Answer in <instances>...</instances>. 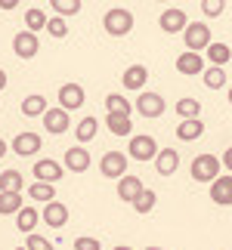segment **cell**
I'll use <instances>...</instances> for the list:
<instances>
[{
  "instance_id": "obj_1",
  "label": "cell",
  "mask_w": 232,
  "mask_h": 250,
  "mask_svg": "<svg viewBox=\"0 0 232 250\" xmlns=\"http://www.w3.org/2000/svg\"><path fill=\"white\" fill-rule=\"evenodd\" d=\"M220 170H223V161H220L217 155H210V151H205V155H198V158L189 164V176L195 179V182H205V186H210V182L220 176Z\"/></svg>"
},
{
  "instance_id": "obj_2",
  "label": "cell",
  "mask_w": 232,
  "mask_h": 250,
  "mask_svg": "<svg viewBox=\"0 0 232 250\" xmlns=\"http://www.w3.org/2000/svg\"><path fill=\"white\" fill-rule=\"evenodd\" d=\"M102 28H105V34H112V37L130 34L133 31V13L124 9V6H112L109 13L102 16Z\"/></svg>"
},
{
  "instance_id": "obj_3",
  "label": "cell",
  "mask_w": 232,
  "mask_h": 250,
  "mask_svg": "<svg viewBox=\"0 0 232 250\" xmlns=\"http://www.w3.org/2000/svg\"><path fill=\"white\" fill-rule=\"evenodd\" d=\"M183 43H186V50H192V53H201V50H208L210 43V28H208V22H189V28L183 31Z\"/></svg>"
},
{
  "instance_id": "obj_4",
  "label": "cell",
  "mask_w": 232,
  "mask_h": 250,
  "mask_svg": "<svg viewBox=\"0 0 232 250\" xmlns=\"http://www.w3.org/2000/svg\"><path fill=\"white\" fill-rule=\"evenodd\" d=\"M127 151H130V158H133V161H139V164H149V161L158 158V151H161V148H158V142H155L152 136L139 133V136H130Z\"/></svg>"
},
{
  "instance_id": "obj_5",
  "label": "cell",
  "mask_w": 232,
  "mask_h": 250,
  "mask_svg": "<svg viewBox=\"0 0 232 250\" xmlns=\"http://www.w3.org/2000/svg\"><path fill=\"white\" fill-rule=\"evenodd\" d=\"M99 173L105 179L127 176V155H124V151H105L102 161H99Z\"/></svg>"
},
{
  "instance_id": "obj_6",
  "label": "cell",
  "mask_w": 232,
  "mask_h": 250,
  "mask_svg": "<svg viewBox=\"0 0 232 250\" xmlns=\"http://www.w3.org/2000/svg\"><path fill=\"white\" fill-rule=\"evenodd\" d=\"M158 28L164 34H180V31H186L189 28V19H186V9H180V6H167L161 13L158 19Z\"/></svg>"
},
{
  "instance_id": "obj_7",
  "label": "cell",
  "mask_w": 232,
  "mask_h": 250,
  "mask_svg": "<svg viewBox=\"0 0 232 250\" xmlns=\"http://www.w3.org/2000/svg\"><path fill=\"white\" fill-rule=\"evenodd\" d=\"M13 53L19 59H34L37 53H41V41H37L34 31H19L13 37Z\"/></svg>"
},
{
  "instance_id": "obj_8",
  "label": "cell",
  "mask_w": 232,
  "mask_h": 250,
  "mask_svg": "<svg viewBox=\"0 0 232 250\" xmlns=\"http://www.w3.org/2000/svg\"><path fill=\"white\" fill-rule=\"evenodd\" d=\"M164 108H167V105H164V99H161V93H149V90H142L139 93V99H137V111L142 114V118H161L164 114Z\"/></svg>"
},
{
  "instance_id": "obj_9",
  "label": "cell",
  "mask_w": 232,
  "mask_h": 250,
  "mask_svg": "<svg viewBox=\"0 0 232 250\" xmlns=\"http://www.w3.org/2000/svg\"><path fill=\"white\" fill-rule=\"evenodd\" d=\"M41 148H44V139L37 136V133L25 130V133H16V136H13V151L19 158H31L34 151H41Z\"/></svg>"
},
{
  "instance_id": "obj_10",
  "label": "cell",
  "mask_w": 232,
  "mask_h": 250,
  "mask_svg": "<svg viewBox=\"0 0 232 250\" xmlns=\"http://www.w3.org/2000/svg\"><path fill=\"white\" fill-rule=\"evenodd\" d=\"M44 127H46V133H53V136H62V133L71 127L69 111H65L62 105H56V108H46V114H44Z\"/></svg>"
},
{
  "instance_id": "obj_11",
  "label": "cell",
  "mask_w": 232,
  "mask_h": 250,
  "mask_svg": "<svg viewBox=\"0 0 232 250\" xmlns=\"http://www.w3.org/2000/svg\"><path fill=\"white\" fill-rule=\"evenodd\" d=\"M62 164H65V170H71V173H87V170H90V151H87L84 146H71V148H65Z\"/></svg>"
},
{
  "instance_id": "obj_12",
  "label": "cell",
  "mask_w": 232,
  "mask_h": 250,
  "mask_svg": "<svg viewBox=\"0 0 232 250\" xmlns=\"http://www.w3.org/2000/svg\"><path fill=\"white\" fill-rule=\"evenodd\" d=\"M62 173H65V164H59V161H53V158H41L34 164V179H41V182H59L62 179Z\"/></svg>"
},
{
  "instance_id": "obj_13",
  "label": "cell",
  "mask_w": 232,
  "mask_h": 250,
  "mask_svg": "<svg viewBox=\"0 0 232 250\" xmlns=\"http://www.w3.org/2000/svg\"><path fill=\"white\" fill-rule=\"evenodd\" d=\"M84 99H87V93H84L81 83H62V86H59V105H62L65 111L81 108Z\"/></svg>"
},
{
  "instance_id": "obj_14",
  "label": "cell",
  "mask_w": 232,
  "mask_h": 250,
  "mask_svg": "<svg viewBox=\"0 0 232 250\" xmlns=\"http://www.w3.org/2000/svg\"><path fill=\"white\" fill-rule=\"evenodd\" d=\"M177 71L186 74V78H195V74H205V56L201 53H180L177 56Z\"/></svg>"
},
{
  "instance_id": "obj_15",
  "label": "cell",
  "mask_w": 232,
  "mask_h": 250,
  "mask_svg": "<svg viewBox=\"0 0 232 250\" xmlns=\"http://www.w3.org/2000/svg\"><path fill=\"white\" fill-rule=\"evenodd\" d=\"M44 223L59 232V229L69 223V207H65L62 201H50V204H44Z\"/></svg>"
},
{
  "instance_id": "obj_16",
  "label": "cell",
  "mask_w": 232,
  "mask_h": 250,
  "mask_svg": "<svg viewBox=\"0 0 232 250\" xmlns=\"http://www.w3.org/2000/svg\"><path fill=\"white\" fill-rule=\"evenodd\" d=\"M210 201L220 207H229L232 204V173L229 176H217L210 182Z\"/></svg>"
},
{
  "instance_id": "obj_17",
  "label": "cell",
  "mask_w": 232,
  "mask_h": 250,
  "mask_svg": "<svg viewBox=\"0 0 232 250\" xmlns=\"http://www.w3.org/2000/svg\"><path fill=\"white\" fill-rule=\"evenodd\" d=\"M146 81H149V68H146V65H130V68H124V74H121L124 90H137V93H142Z\"/></svg>"
},
{
  "instance_id": "obj_18",
  "label": "cell",
  "mask_w": 232,
  "mask_h": 250,
  "mask_svg": "<svg viewBox=\"0 0 232 250\" xmlns=\"http://www.w3.org/2000/svg\"><path fill=\"white\" fill-rule=\"evenodd\" d=\"M142 188H146V186H142L139 176H121L118 179V198L127 201V204H133V201L142 195Z\"/></svg>"
},
{
  "instance_id": "obj_19",
  "label": "cell",
  "mask_w": 232,
  "mask_h": 250,
  "mask_svg": "<svg viewBox=\"0 0 232 250\" xmlns=\"http://www.w3.org/2000/svg\"><path fill=\"white\" fill-rule=\"evenodd\" d=\"M152 164H155V170H158V176H173L177 167H180V155L173 148H161Z\"/></svg>"
},
{
  "instance_id": "obj_20",
  "label": "cell",
  "mask_w": 232,
  "mask_h": 250,
  "mask_svg": "<svg viewBox=\"0 0 232 250\" xmlns=\"http://www.w3.org/2000/svg\"><path fill=\"white\" fill-rule=\"evenodd\" d=\"M37 223H44V213H37L34 207H22L16 213V229H19V232H25V235H34Z\"/></svg>"
},
{
  "instance_id": "obj_21",
  "label": "cell",
  "mask_w": 232,
  "mask_h": 250,
  "mask_svg": "<svg viewBox=\"0 0 232 250\" xmlns=\"http://www.w3.org/2000/svg\"><path fill=\"white\" fill-rule=\"evenodd\" d=\"M105 127H109L112 136H130L133 121H130V114H105Z\"/></svg>"
},
{
  "instance_id": "obj_22",
  "label": "cell",
  "mask_w": 232,
  "mask_h": 250,
  "mask_svg": "<svg viewBox=\"0 0 232 250\" xmlns=\"http://www.w3.org/2000/svg\"><path fill=\"white\" fill-rule=\"evenodd\" d=\"M96 133H99V121L93 118V114H87V118L74 127V136H77V146H87V142L96 139Z\"/></svg>"
},
{
  "instance_id": "obj_23",
  "label": "cell",
  "mask_w": 232,
  "mask_h": 250,
  "mask_svg": "<svg viewBox=\"0 0 232 250\" xmlns=\"http://www.w3.org/2000/svg\"><path fill=\"white\" fill-rule=\"evenodd\" d=\"M201 133H205V124H201V118L180 121V127H177V139H183V142H195V139H201Z\"/></svg>"
},
{
  "instance_id": "obj_24",
  "label": "cell",
  "mask_w": 232,
  "mask_h": 250,
  "mask_svg": "<svg viewBox=\"0 0 232 250\" xmlns=\"http://www.w3.org/2000/svg\"><path fill=\"white\" fill-rule=\"evenodd\" d=\"M46 108H50V105H46V99L41 93L25 96V102H22V114H25V118H44Z\"/></svg>"
},
{
  "instance_id": "obj_25",
  "label": "cell",
  "mask_w": 232,
  "mask_h": 250,
  "mask_svg": "<svg viewBox=\"0 0 232 250\" xmlns=\"http://www.w3.org/2000/svg\"><path fill=\"white\" fill-rule=\"evenodd\" d=\"M22 207V191H0V216H16Z\"/></svg>"
},
{
  "instance_id": "obj_26",
  "label": "cell",
  "mask_w": 232,
  "mask_h": 250,
  "mask_svg": "<svg viewBox=\"0 0 232 250\" xmlns=\"http://www.w3.org/2000/svg\"><path fill=\"white\" fill-rule=\"evenodd\" d=\"M28 198L50 204V201H56V186H53V182H41V179H34L31 186H28Z\"/></svg>"
},
{
  "instance_id": "obj_27",
  "label": "cell",
  "mask_w": 232,
  "mask_h": 250,
  "mask_svg": "<svg viewBox=\"0 0 232 250\" xmlns=\"http://www.w3.org/2000/svg\"><path fill=\"white\" fill-rule=\"evenodd\" d=\"M133 111V105L124 99L121 93H109L105 96V114H130Z\"/></svg>"
},
{
  "instance_id": "obj_28",
  "label": "cell",
  "mask_w": 232,
  "mask_h": 250,
  "mask_svg": "<svg viewBox=\"0 0 232 250\" xmlns=\"http://www.w3.org/2000/svg\"><path fill=\"white\" fill-rule=\"evenodd\" d=\"M205 53H208V62L210 65H220V68L232 59V46H226V43H210Z\"/></svg>"
},
{
  "instance_id": "obj_29",
  "label": "cell",
  "mask_w": 232,
  "mask_h": 250,
  "mask_svg": "<svg viewBox=\"0 0 232 250\" xmlns=\"http://www.w3.org/2000/svg\"><path fill=\"white\" fill-rule=\"evenodd\" d=\"M201 81H205L208 90H223V86H226V71L220 68V65H208V68H205V78H201Z\"/></svg>"
},
{
  "instance_id": "obj_30",
  "label": "cell",
  "mask_w": 232,
  "mask_h": 250,
  "mask_svg": "<svg viewBox=\"0 0 232 250\" xmlns=\"http://www.w3.org/2000/svg\"><path fill=\"white\" fill-rule=\"evenodd\" d=\"M177 114L180 121H192V118H201V102L192 99V96H186V99L177 102Z\"/></svg>"
},
{
  "instance_id": "obj_31",
  "label": "cell",
  "mask_w": 232,
  "mask_h": 250,
  "mask_svg": "<svg viewBox=\"0 0 232 250\" xmlns=\"http://www.w3.org/2000/svg\"><path fill=\"white\" fill-rule=\"evenodd\" d=\"M25 188V179L19 170H3L0 173V191H22Z\"/></svg>"
},
{
  "instance_id": "obj_32",
  "label": "cell",
  "mask_w": 232,
  "mask_h": 250,
  "mask_svg": "<svg viewBox=\"0 0 232 250\" xmlns=\"http://www.w3.org/2000/svg\"><path fill=\"white\" fill-rule=\"evenodd\" d=\"M46 22H50V19H46V13L44 9H37V6H31V9H25V28L28 31H41V28H46Z\"/></svg>"
},
{
  "instance_id": "obj_33",
  "label": "cell",
  "mask_w": 232,
  "mask_h": 250,
  "mask_svg": "<svg viewBox=\"0 0 232 250\" xmlns=\"http://www.w3.org/2000/svg\"><path fill=\"white\" fill-rule=\"evenodd\" d=\"M155 204H158V195H155L152 188H142V195L133 201V210L146 216V213H152V210H155Z\"/></svg>"
},
{
  "instance_id": "obj_34",
  "label": "cell",
  "mask_w": 232,
  "mask_h": 250,
  "mask_svg": "<svg viewBox=\"0 0 232 250\" xmlns=\"http://www.w3.org/2000/svg\"><path fill=\"white\" fill-rule=\"evenodd\" d=\"M50 6L56 9V16H77L81 13V0H50Z\"/></svg>"
},
{
  "instance_id": "obj_35",
  "label": "cell",
  "mask_w": 232,
  "mask_h": 250,
  "mask_svg": "<svg viewBox=\"0 0 232 250\" xmlns=\"http://www.w3.org/2000/svg\"><path fill=\"white\" fill-rule=\"evenodd\" d=\"M46 31H50L56 41H62V37H69V22H65V16H53L50 22H46Z\"/></svg>"
},
{
  "instance_id": "obj_36",
  "label": "cell",
  "mask_w": 232,
  "mask_h": 250,
  "mask_svg": "<svg viewBox=\"0 0 232 250\" xmlns=\"http://www.w3.org/2000/svg\"><path fill=\"white\" fill-rule=\"evenodd\" d=\"M223 9H226V0H201V13H205L208 19L223 16Z\"/></svg>"
},
{
  "instance_id": "obj_37",
  "label": "cell",
  "mask_w": 232,
  "mask_h": 250,
  "mask_svg": "<svg viewBox=\"0 0 232 250\" xmlns=\"http://www.w3.org/2000/svg\"><path fill=\"white\" fill-rule=\"evenodd\" d=\"M25 247H28V250H56L50 238H44V235H37V232H34V235H28Z\"/></svg>"
},
{
  "instance_id": "obj_38",
  "label": "cell",
  "mask_w": 232,
  "mask_h": 250,
  "mask_svg": "<svg viewBox=\"0 0 232 250\" xmlns=\"http://www.w3.org/2000/svg\"><path fill=\"white\" fill-rule=\"evenodd\" d=\"M74 250H102V244L93 235H81V238H74Z\"/></svg>"
},
{
  "instance_id": "obj_39",
  "label": "cell",
  "mask_w": 232,
  "mask_h": 250,
  "mask_svg": "<svg viewBox=\"0 0 232 250\" xmlns=\"http://www.w3.org/2000/svg\"><path fill=\"white\" fill-rule=\"evenodd\" d=\"M220 161H223V167L232 173V148H226V151H223V158H220Z\"/></svg>"
},
{
  "instance_id": "obj_40",
  "label": "cell",
  "mask_w": 232,
  "mask_h": 250,
  "mask_svg": "<svg viewBox=\"0 0 232 250\" xmlns=\"http://www.w3.org/2000/svg\"><path fill=\"white\" fill-rule=\"evenodd\" d=\"M22 0H0V9H16Z\"/></svg>"
},
{
  "instance_id": "obj_41",
  "label": "cell",
  "mask_w": 232,
  "mask_h": 250,
  "mask_svg": "<svg viewBox=\"0 0 232 250\" xmlns=\"http://www.w3.org/2000/svg\"><path fill=\"white\" fill-rule=\"evenodd\" d=\"M6 83H9V78H6V71H3V68H0V90H3V86H6Z\"/></svg>"
},
{
  "instance_id": "obj_42",
  "label": "cell",
  "mask_w": 232,
  "mask_h": 250,
  "mask_svg": "<svg viewBox=\"0 0 232 250\" xmlns=\"http://www.w3.org/2000/svg\"><path fill=\"white\" fill-rule=\"evenodd\" d=\"M3 155H6V142L0 139V158H3Z\"/></svg>"
},
{
  "instance_id": "obj_43",
  "label": "cell",
  "mask_w": 232,
  "mask_h": 250,
  "mask_svg": "<svg viewBox=\"0 0 232 250\" xmlns=\"http://www.w3.org/2000/svg\"><path fill=\"white\" fill-rule=\"evenodd\" d=\"M115 250H133V247H127V244H118V247H115Z\"/></svg>"
},
{
  "instance_id": "obj_44",
  "label": "cell",
  "mask_w": 232,
  "mask_h": 250,
  "mask_svg": "<svg viewBox=\"0 0 232 250\" xmlns=\"http://www.w3.org/2000/svg\"><path fill=\"white\" fill-rule=\"evenodd\" d=\"M229 105H232V86H229Z\"/></svg>"
},
{
  "instance_id": "obj_45",
  "label": "cell",
  "mask_w": 232,
  "mask_h": 250,
  "mask_svg": "<svg viewBox=\"0 0 232 250\" xmlns=\"http://www.w3.org/2000/svg\"><path fill=\"white\" fill-rule=\"evenodd\" d=\"M155 3H170V0H155Z\"/></svg>"
},
{
  "instance_id": "obj_46",
  "label": "cell",
  "mask_w": 232,
  "mask_h": 250,
  "mask_svg": "<svg viewBox=\"0 0 232 250\" xmlns=\"http://www.w3.org/2000/svg\"><path fill=\"white\" fill-rule=\"evenodd\" d=\"M146 250H164V247H146Z\"/></svg>"
},
{
  "instance_id": "obj_47",
  "label": "cell",
  "mask_w": 232,
  "mask_h": 250,
  "mask_svg": "<svg viewBox=\"0 0 232 250\" xmlns=\"http://www.w3.org/2000/svg\"><path fill=\"white\" fill-rule=\"evenodd\" d=\"M16 250H28V247H16Z\"/></svg>"
}]
</instances>
